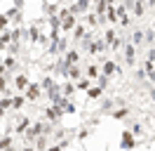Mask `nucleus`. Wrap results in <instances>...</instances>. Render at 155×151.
Returning <instances> with one entry per match:
<instances>
[{
  "instance_id": "nucleus-1",
  "label": "nucleus",
  "mask_w": 155,
  "mask_h": 151,
  "mask_svg": "<svg viewBox=\"0 0 155 151\" xmlns=\"http://www.w3.org/2000/svg\"><path fill=\"white\" fill-rule=\"evenodd\" d=\"M38 85H31V90H28V97H33V99H35V97H38Z\"/></svg>"
},
{
  "instance_id": "nucleus-2",
  "label": "nucleus",
  "mask_w": 155,
  "mask_h": 151,
  "mask_svg": "<svg viewBox=\"0 0 155 151\" xmlns=\"http://www.w3.org/2000/svg\"><path fill=\"white\" fill-rule=\"evenodd\" d=\"M17 85H19V87H24V85H26V78H24V76H19V78H17Z\"/></svg>"
}]
</instances>
